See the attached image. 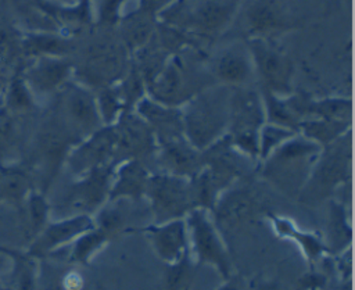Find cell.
I'll return each mask as SVG.
<instances>
[{"mask_svg":"<svg viewBox=\"0 0 355 290\" xmlns=\"http://www.w3.org/2000/svg\"><path fill=\"white\" fill-rule=\"evenodd\" d=\"M147 180L148 176L146 169L140 165V162L130 160L121 167L115 183L110 189V197L116 198L128 196L137 198L146 193Z\"/></svg>","mask_w":355,"mask_h":290,"instance_id":"cell-12","label":"cell"},{"mask_svg":"<svg viewBox=\"0 0 355 290\" xmlns=\"http://www.w3.org/2000/svg\"><path fill=\"white\" fill-rule=\"evenodd\" d=\"M154 99L164 105H175L189 100L194 92V75L189 65H183V61L178 57L165 65L151 86Z\"/></svg>","mask_w":355,"mask_h":290,"instance_id":"cell-5","label":"cell"},{"mask_svg":"<svg viewBox=\"0 0 355 290\" xmlns=\"http://www.w3.org/2000/svg\"><path fill=\"white\" fill-rule=\"evenodd\" d=\"M146 193L159 222L178 219L194 204L190 182L178 175H157L147 180Z\"/></svg>","mask_w":355,"mask_h":290,"instance_id":"cell-3","label":"cell"},{"mask_svg":"<svg viewBox=\"0 0 355 290\" xmlns=\"http://www.w3.org/2000/svg\"><path fill=\"white\" fill-rule=\"evenodd\" d=\"M68 62L58 58L46 57L42 58V61L32 69L31 78L37 87L49 90L62 83L68 78Z\"/></svg>","mask_w":355,"mask_h":290,"instance_id":"cell-14","label":"cell"},{"mask_svg":"<svg viewBox=\"0 0 355 290\" xmlns=\"http://www.w3.org/2000/svg\"><path fill=\"white\" fill-rule=\"evenodd\" d=\"M227 19V11L216 4H208L201 10L200 24L205 31H215L220 28Z\"/></svg>","mask_w":355,"mask_h":290,"instance_id":"cell-17","label":"cell"},{"mask_svg":"<svg viewBox=\"0 0 355 290\" xmlns=\"http://www.w3.org/2000/svg\"><path fill=\"white\" fill-rule=\"evenodd\" d=\"M116 144L115 154L123 157H133L146 154L155 146V135L144 119L126 115L119 121V126L115 128Z\"/></svg>","mask_w":355,"mask_h":290,"instance_id":"cell-6","label":"cell"},{"mask_svg":"<svg viewBox=\"0 0 355 290\" xmlns=\"http://www.w3.org/2000/svg\"><path fill=\"white\" fill-rule=\"evenodd\" d=\"M161 161L171 175L194 176L201 169V155L183 136L161 142Z\"/></svg>","mask_w":355,"mask_h":290,"instance_id":"cell-8","label":"cell"},{"mask_svg":"<svg viewBox=\"0 0 355 290\" xmlns=\"http://www.w3.org/2000/svg\"><path fill=\"white\" fill-rule=\"evenodd\" d=\"M319 151L320 146L316 142L308 137H294L293 135L268 155L265 176L276 183H300L312 169Z\"/></svg>","mask_w":355,"mask_h":290,"instance_id":"cell-2","label":"cell"},{"mask_svg":"<svg viewBox=\"0 0 355 290\" xmlns=\"http://www.w3.org/2000/svg\"><path fill=\"white\" fill-rule=\"evenodd\" d=\"M191 230H193V240L194 246L198 247V251L208 257V258H215L222 255V243L215 233V229L212 228L211 222L208 221L207 215L204 211H193L190 214V221H189Z\"/></svg>","mask_w":355,"mask_h":290,"instance_id":"cell-13","label":"cell"},{"mask_svg":"<svg viewBox=\"0 0 355 290\" xmlns=\"http://www.w3.org/2000/svg\"><path fill=\"white\" fill-rule=\"evenodd\" d=\"M116 132L115 128L97 129L93 136L76 151L72 162L75 169L93 171L105 167L107 161L115 154Z\"/></svg>","mask_w":355,"mask_h":290,"instance_id":"cell-7","label":"cell"},{"mask_svg":"<svg viewBox=\"0 0 355 290\" xmlns=\"http://www.w3.org/2000/svg\"><path fill=\"white\" fill-rule=\"evenodd\" d=\"M254 71L250 50L239 44L223 49L214 64L215 75L226 85H241L251 78Z\"/></svg>","mask_w":355,"mask_h":290,"instance_id":"cell-9","label":"cell"},{"mask_svg":"<svg viewBox=\"0 0 355 290\" xmlns=\"http://www.w3.org/2000/svg\"><path fill=\"white\" fill-rule=\"evenodd\" d=\"M121 105H122V99L118 90H114V89L104 90L101 96H98V101H97V108H98L101 121L107 123L114 122L119 114Z\"/></svg>","mask_w":355,"mask_h":290,"instance_id":"cell-16","label":"cell"},{"mask_svg":"<svg viewBox=\"0 0 355 290\" xmlns=\"http://www.w3.org/2000/svg\"><path fill=\"white\" fill-rule=\"evenodd\" d=\"M68 114L75 125L85 132H96L101 118L97 108V101L83 89H73L68 96Z\"/></svg>","mask_w":355,"mask_h":290,"instance_id":"cell-11","label":"cell"},{"mask_svg":"<svg viewBox=\"0 0 355 290\" xmlns=\"http://www.w3.org/2000/svg\"><path fill=\"white\" fill-rule=\"evenodd\" d=\"M147 236L157 251L165 258H176L187 246L186 226L180 219L165 222L161 226L147 229Z\"/></svg>","mask_w":355,"mask_h":290,"instance_id":"cell-10","label":"cell"},{"mask_svg":"<svg viewBox=\"0 0 355 290\" xmlns=\"http://www.w3.org/2000/svg\"><path fill=\"white\" fill-rule=\"evenodd\" d=\"M294 133L291 129L279 126V125H268L262 129L259 136V153L263 158H266L279 144L291 137Z\"/></svg>","mask_w":355,"mask_h":290,"instance_id":"cell-15","label":"cell"},{"mask_svg":"<svg viewBox=\"0 0 355 290\" xmlns=\"http://www.w3.org/2000/svg\"><path fill=\"white\" fill-rule=\"evenodd\" d=\"M230 118V97L225 89H214L194 97L182 115L183 133L197 150L216 143Z\"/></svg>","mask_w":355,"mask_h":290,"instance_id":"cell-1","label":"cell"},{"mask_svg":"<svg viewBox=\"0 0 355 290\" xmlns=\"http://www.w3.org/2000/svg\"><path fill=\"white\" fill-rule=\"evenodd\" d=\"M254 69L262 78L272 93H287L291 80V62L277 47L262 40H254L250 46Z\"/></svg>","mask_w":355,"mask_h":290,"instance_id":"cell-4","label":"cell"}]
</instances>
